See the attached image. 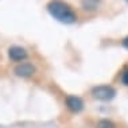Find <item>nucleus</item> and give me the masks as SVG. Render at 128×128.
I'll return each instance as SVG.
<instances>
[{"label":"nucleus","mask_w":128,"mask_h":128,"mask_svg":"<svg viewBox=\"0 0 128 128\" xmlns=\"http://www.w3.org/2000/svg\"><path fill=\"white\" fill-rule=\"evenodd\" d=\"M14 73L20 78H28L35 73V66L30 62H22V64L16 65V68L14 69Z\"/></svg>","instance_id":"obj_4"},{"label":"nucleus","mask_w":128,"mask_h":128,"mask_svg":"<svg viewBox=\"0 0 128 128\" xmlns=\"http://www.w3.org/2000/svg\"><path fill=\"white\" fill-rule=\"evenodd\" d=\"M65 104H66L68 109L73 113H78L84 109V101H82V98L78 97V96H73V94L66 96Z\"/></svg>","instance_id":"obj_5"},{"label":"nucleus","mask_w":128,"mask_h":128,"mask_svg":"<svg viewBox=\"0 0 128 128\" xmlns=\"http://www.w3.org/2000/svg\"><path fill=\"white\" fill-rule=\"evenodd\" d=\"M123 46H124V47H126V49L128 50V36L123 39Z\"/></svg>","instance_id":"obj_9"},{"label":"nucleus","mask_w":128,"mask_h":128,"mask_svg":"<svg viewBox=\"0 0 128 128\" xmlns=\"http://www.w3.org/2000/svg\"><path fill=\"white\" fill-rule=\"evenodd\" d=\"M27 57H28V53H27V50L22 46H11L8 49V58L12 62H19V64H22L23 61L27 60Z\"/></svg>","instance_id":"obj_3"},{"label":"nucleus","mask_w":128,"mask_h":128,"mask_svg":"<svg viewBox=\"0 0 128 128\" xmlns=\"http://www.w3.org/2000/svg\"><path fill=\"white\" fill-rule=\"evenodd\" d=\"M46 8L51 18L64 24H73L77 22V14L74 12V10L62 0H51L47 3Z\"/></svg>","instance_id":"obj_1"},{"label":"nucleus","mask_w":128,"mask_h":128,"mask_svg":"<svg viewBox=\"0 0 128 128\" xmlns=\"http://www.w3.org/2000/svg\"><path fill=\"white\" fill-rule=\"evenodd\" d=\"M97 128H116L115 123L110 122L108 119H102L97 123Z\"/></svg>","instance_id":"obj_7"},{"label":"nucleus","mask_w":128,"mask_h":128,"mask_svg":"<svg viewBox=\"0 0 128 128\" xmlns=\"http://www.w3.org/2000/svg\"><path fill=\"white\" fill-rule=\"evenodd\" d=\"M90 94L98 101H110L116 96V89L110 85H98L92 89Z\"/></svg>","instance_id":"obj_2"},{"label":"nucleus","mask_w":128,"mask_h":128,"mask_svg":"<svg viewBox=\"0 0 128 128\" xmlns=\"http://www.w3.org/2000/svg\"><path fill=\"white\" fill-rule=\"evenodd\" d=\"M122 82H123V85L128 86V68L124 69L122 73Z\"/></svg>","instance_id":"obj_8"},{"label":"nucleus","mask_w":128,"mask_h":128,"mask_svg":"<svg viewBox=\"0 0 128 128\" xmlns=\"http://www.w3.org/2000/svg\"><path fill=\"white\" fill-rule=\"evenodd\" d=\"M127 2H128V0H127Z\"/></svg>","instance_id":"obj_10"},{"label":"nucleus","mask_w":128,"mask_h":128,"mask_svg":"<svg viewBox=\"0 0 128 128\" xmlns=\"http://www.w3.org/2000/svg\"><path fill=\"white\" fill-rule=\"evenodd\" d=\"M98 3H100V0H82L81 6L86 11H93V10L97 8Z\"/></svg>","instance_id":"obj_6"}]
</instances>
